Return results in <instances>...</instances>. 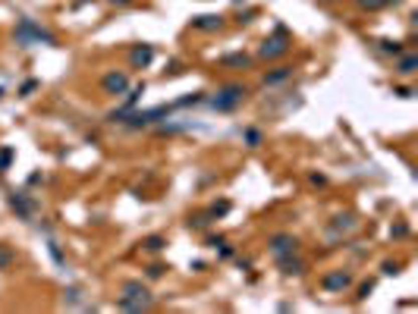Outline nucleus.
Listing matches in <instances>:
<instances>
[{
  "instance_id": "nucleus-1",
  "label": "nucleus",
  "mask_w": 418,
  "mask_h": 314,
  "mask_svg": "<svg viewBox=\"0 0 418 314\" xmlns=\"http://www.w3.org/2000/svg\"><path fill=\"white\" fill-rule=\"evenodd\" d=\"M116 305L123 308V311H145V308H151V292H148L142 283L129 280V283L123 286V295L116 298Z\"/></svg>"
},
{
  "instance_id": "nucleus-2",
  "label": "nucleus",
  "mask_w": 418,
  "mask_h": 314,
  "mask_svg": "<svg viewBox=\"0 0 418 314\" xmlns=\"http://www.w3.org/2000/svg\"><path fill=\"white\" fill-rule=\"evenodd\" d=\"M16 41L22 44V48H32V44H51V48H57V38L51 32H44L41 26H35L32 19H19V29H16Z\"/></svg>"
},
{
  "instance_id": "nucleus-3",
  "label": "nucleus",
  "mask_w": 418,
  "mask_h": 314,
  "mask_svg": "<svg viewBox=\"0 0 418 314\" xmlns=\"http://www.w3.org/2000/svg\"><path fill=\"white\" fill-rule=\"evenodd\" d=\"M245 95H248V88H242V85H223L208 104L214 110H220V113H230V110H236L239 104L245 101Z\"/></svg>"
},
{
  "instance_id": "nucleus-4",
  "label": "nucleus",
  "mask_w": 418,
  "mask_h": 314,
  "mask_svg": "<svg viewBox=\"0 0 418 314\" xmlns=\"http://www.w3.org/2000/svg\"><path fill=\"white\" fill-rule=\"evenodd\" d=\"M286 51H290V38H286V29L280 26L277 35H270V38H264V44H261V57H283Z\"/></svg>"
},
{
  "instance_id": "nucleus-5",
  "label": "nucleus",
  "mask_w": 418,
  "mask_h": 314,
  "mask_svg": "<svg viewBox=\"0 0 418 314\" xmlns=\"http://www.w3.org/2000/svg\"><path fill=\"white\" fill-rule=\"evenodd\" d=\"M10 204H13V211L22 220H32L35 207H38V204H35V198H32V195H26V192H13V195H10Z\"/></svg>"
},
{
  "instance_id": "nucleus-6",
  "label": "nucleus",
  "mask_w": 418,
  "mask_h": 314,
  "mask_svg": "<svg viewBox=\"0 0 418 314\" xmlns=\"http://www.w3.org/2000/svg\"><path fill=\"white\" fill-rule=\"evenodd\" d=\"M101 88L107 91V95H123V91L129 88V79H126V73H107L101 79Z\"/></svg>"
},
{
  "instance_id": "nucleus-7",
  "label": "nucleus",
  "mask_w": 418,
  "mask_h": 314,
  "mask_svg": "<svg viewBox=\"0 0 418 314\" xmlns=\"http://www.w3.org/2000/svg\"><path fill=\"white\" fill-rule=\"evenodd\" d=\"M352 286V273H346V270H333L324 276V289L327 292H343V289H349Z\"/></svg>"
},
{
  "instance_id": "nucleus-8",
  "label": "nucleus",
  "mask_w": 418,
  "mask_h": 314,
  "mask_svg": "<svg viewBox=\"0 0 418 314\" xmlns=\"http://www.w3.org/2000/svg\"><path fill=\"white\" fill-rule=\"evenodd\" d=\"M270 251L277 254V258H283V254H293V251H296V239L286 236V232H280V236L270 239Z\"/></svg>"
},
{
  "instance_id": "nucleus-9",
  "label": "nucleus",
  "mask_w": 418,
  "mask_h": 314,
  "mask_svg": "<svg viewBox=\"0 0 418 314\" xmlns=\"http://www.w3.org/2000/svg\"><path fill=\"white\" fill-rule=\"evenodd\" d=\"M151 57H154L151 44H138V48L132 51V57H129V60H132V66H148V63H151Z\"/></svg>"
},
{
  "instance_id": "nucleus-10",
  "label": "nucleus",
  "mask_w": 418,
  "mask_h": 314,
  "mask_svg": "<svg viewBox=\"0 0 418 314\" xmlns=\"http://www.w3.org/2000/svg\"><path fill=\"white\" fill-rule=\"evenodd\" d=\"M192 26L201 29V32H217L223 26V19L220 16H198V19H192Z\"/></svg>"
},
{
  "instance_id": "nucleus-11",
  "label": "nucleus",
  "mask_w": 418,
  "mask_h": 314,
  "mask_svg": "<svg viewBox=\"0 0 418 314\" xmlns=\"http://www.w3.org/2000/svg\"><path fill=\"white\" fill-rule=\"evenodd\" d=\"M415 69H418V57H415V54H409V57H402V60L396 63V73H399V76H412V73H415Z\"/></svg>"
},
{
  "instance_id": "nucleus-12",
  "label": "nucleus",
  "mask_w": 418,
  "mask_h": 314,
  "mask_svg": "<svg viewBox=\"0 0 418 314\" xmlns=\"http://www.w3.org/2000/svg\"><path fill=\"white\" fill-rule=\"evenodd\" d=\"M280 267H283V273H302V261L293 258V254H283V258H277Z\"/></svg>"
},
{
  "instance_id": "nucleus-13",
  "label": "nucleus",
  "mask_w": 418,
  "mask_h": 314,
  "mask_svg": "<svg viewBox=\"0 0 418 314\" xmlns=\"http://www.w3.org/2000/svg\"><path fill=\"white\" fill-rule=\"evenodd\" d=\"M293 76V69H286V66H280L277 73H270V76H264V85H277V82H283V79H290Z\"/></svg>"
},
{
  "instance_id": "nucleus-14",
  "label": "nucleus",
  "mask_w": 418,
  "mask_h": 314,
  "mask_svg": "<svg viewBox=\"0 0 418 314\" xmlns=\"http://www.w3.org/2000/svg\"><path fill=\"white\" fill-rule=\"evenodd\" d=\"M242 138H245L248 148H258V145H261V132H258V129H242Z\"/></svg>"
},
{
  "instance_id": "nucleus-15",
  "label": "nucleus",
  "mask_w": 418,
  "mask_h": 314,
  "mask_svg": "<svg viewBox=\"0 0 418 314\" xmlns=\"http://www.w3.org/2000/svg\"><path fill=\"white\" fill-rule=\"evenodd\" d=\"M387 4H396V0H358L362 10H384Z\"/></svg>"
},
{
  "instance_id": "nucleus-16",
  "label": "nucleus",
  "mask_w": 418,
  "mask_h": 314,
  "mask_svg": "<svg viewBox=\"0 0 418 314\" xmlns=\"http://www.w3.org/2000/svg\"><path fill=\"white\" fill-rule=\"evenodd\" d=\"M220 63L223 66H248V57L245 54H233V57H223Z\"/></svg>"
},
{
  "instance_id": "nucleus-17",
  "label": "nucleus",
  "mask_w": 418,
  "mask_h": 314,
  "mask_svg": "<svg viewBox=\"0 0 418 314\" xmlns=\"http://www.w3.org/2000/svg\"><path fill=\"white\" fill-rule=\"evenodd\" d=\"M380 51H384V54H393V57H399V54H402V44H399V41H380Z\"/></svg>"
},
{
  "instance_id": "nucleus-18",
  "label": "nucleus",
  "mask_w": 418,
  "mask_h": 314,
  "mask_svg": "<svg viewBox=\"0 0 418 314\" xmlns=\"http://www.w3.org/2000/svg\"><path fill=\"white\" fill-rule=\"evenodd\" d=\"M13 164V148H0V173Z\"/></svg>"
},
{
  "instance_id": "nucleus-19",
  "label": "nucleus",
  "mask_w": 418,
  "mask_h": 314,
  "mask_svg": "<svg viewBox=\"0 0 418 314\" xmlns=\"http://www.w3.org/2000/svg\"><path fill=\"white\" fill-rule=\"evenodd\" d=\"M13 264V251H10L7 245H0V270H4V267H10Z\"/></svg>"
},
{
  "instance_id": "nucleus-20",
  "label": "nucleus",
  "mask_w": 418,
  "mask_h": 314,
  "mask_svg": "<svg viewBox=\"0 0 418 314\" xmlns=\"http://www.w3.org/2000/svg\"><path fill=\"white\" fill-rule=\"evenodd\" d=\"M226 211H230V201H220V204L211 207V217H220V214H226Z\"/></svg>"
},
{
  "instance_id": "nucleus-21",
  "label": "nucleus",
  "mask_w": 418,
  "mask_h": 314,
  "mask_svg": "<svg viewBox=\"0 0 418 314\" xmlns=\"http://www.w3.org/2000/svg\"><path fill=\"white\" fill-rule=\"evenodd\" d=\"M35 88H38V82H35V79H32V82H26V85L19 88V95H22V98H29V95H32Z\"/></svg>"
},
{
  "instance_id": "nucleus-22",
  "label": "nucleus",
  "mask_w": 418,
  "mask_h": 314,
  "mask_svg": "<svg viewBox=\"0 0 418 314\" xmlns=\"http://www.w3.org/2000/svg\"><path fill=\"white\" fill-rule=\"evenodd\" d=\"M145 245H148V248H154V251H158V248H164V239H161V236H151V239L145 242Z\"/></svg>"
},
{
  "instance_id": "nucleus-23",
  "label": "nucleus",
  "mask_w": 418,
  "mask_h": 314,
  "mask_svg": "<svg viewBox=\"0 0 418 314\" xmlns=\"http://www.w3.org/2000/svg\"><path fill=\"white\" fill-rule=\"evenodd\" d=\"M164 273V267L161 264H154V267H148V276H161Z\"/></svg>"
},
{
  "instance_id": "nucleus-24",
  "label": "nucleus",
  "mask_w": 418,
  "mask_h": 314,
  "mask_svg": "<svg viewBox=\"0 0 418 314\" xmlns=\"http://www.w3.org/2000/svg\"><path fill=\"white\" fill-rule=\"evenodd\" d=\"M110 4H129V0H110Z\"/></svg>"
},
{
  "instance_id": "nucleus-25",
  "label": "nucleus",
  "mask_w": 418,
  "mask_h": 314,
  "mask_svg": "<svg viewBox=\"0 0 418 314\" xmlns=\"http://www.w3.org/2000/svg\"><path fill=\"white\" fill-rule=\"evenodd\" d=\"M0 95H4V88H0Z\"/></svg>"
},
{
  "instance_id": "nucleus-26",
  "label": "nucleus",
  "mask_w": 418,
  "mask_h": 314,
  "mask_svg": "<svg viewBox=\"0 0 418 314\" xmlns=\"http://www.w3.org/2000/svg\"><path fill=\"white\" fill-rule=\"evenodd\" d=\"M236 4H239V0H236Z\"/></svg>"
}]
</instances>
